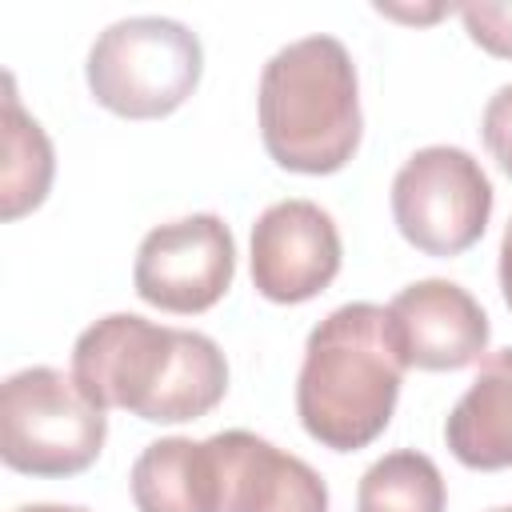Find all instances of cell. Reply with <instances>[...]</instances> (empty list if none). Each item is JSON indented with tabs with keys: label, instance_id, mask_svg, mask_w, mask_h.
Listing matches in <instances>:
<instances>
[{
	"label": "cell",
	"instance_id": "9a60e30c",
	"mask_svg": "<svg viewBox=\"0 0 512 512\" xmlns=\"http://www.w3.org/2000/svg\"><path fill=\"white\" fill-rule=\"evenodd\" d=\"M460 20L484 52L512 60V4H460Z\"/></svg>",
	"mask_w": 512,
	"mask_h": 512
},
{
	"label": "cell",
	"instance_id": "5b68a950",
	"mask_svg": "<svg viewBox=\"0 0 512 512\" xmlns=\"http://www.w3.org/2000/svg\"><path fill=\"white\" fill-rule=\"evenodd\" d=\"M104 436V408L76 376L36 364L0 384V456L12 472L76 476L100 456Z\"/></svg>",
	"mask_w": 512,
	"mask_h": 512
},
{
	"label": "cell",
	"instance_id": "d6986e66",
	"mask_svg": "<svg viewBox=\"0 0 512 512\" xmlns=\"http://www.w3.org/2000/svg\"><path fill=\"white\" fill-rule=\"evenodd\" d=\"M492 512H512V504H508V508H492Z\"/></svg>",
	"mask_w": 512,
	"mask_h": 512
},
{
	"label": "cell",
	"instance_id": "277c9868",
	"mask_svg": "<svg viewBox=\"0 0 512 512\" xmlns=\"http://www.w3.org/2000/svg\"><path fill=\"white\" fill-rule=\"evenodd\" d=\"M204 48L192 28L168 16H128L108 24L84 64L88 92L124 120H160L200 84Z\"/></svg>",
	"mask_w": 512,
	"mask_h": 512
},
{
	"label": "cell",
	"instance_id": "ac0fdd59",
	"mask_svg": "<svg viewBox=\"0 0 512 512\" xmlns=\"http://www.w3.org/2000/svg\"><path fill=\"white\" fill-rule=\"evenodd\" d=\"M16 512H84V508H68V504H28V508H16Z\"/></svg>",
	"mask_w": 512,
	"mask_h": 512
},
{
	"label": "cell",
	"instance_id": "9c48e42d",
	"mask_svg": "<svg viewBox=\"0 0 512 512\" xmlns=\"http://www.w3.org/2000/svg\"><path fill=\"white\" fill-rule=\"evenodd\" d=\"M216 512H328V484L300 456L256 432L228 428L208 436Z\"/></svg>",
	"mask_w": 512,
	"mask_h": 512
},
{
	"label": "cell",
	"instance_id": "e0dca14e",
	"mask_svg": "<svg viewBox=\"0 0 512 512\" xmlns=\"http://www.w3.org/2000/svg\"><path fill=\"white\" fill-rule=\"evenodd\" d=\"M500 292H504V304L512 308V220L500 240Z\"/></svg>",
	"mask_w": 512,
	"mask_h": 512
},
{
	"label": "cell",
	"instance_id": "8992f818",
	"mask_svg": "<svg viewBox=\"0 0 512 512\" xmlns=\"http://www.w3.org/2000/svg\"><path fill=\"white\" fill-rule=\"evenodd\" d=\"M492 216V184L464 148L432 144L412 152L392 180V220L424 256L468 252Z\"/></svg>",
	"mask_w": 512,
	"mask_h": 512
},
{
	"label": "cell",
	"instance_id": "2e32d148",
	"mask_svg": "<svg viewBox=\"0 0 512 512\" xmlns=\"http://www.w3.org/2000/svg\"><path fill=\"white\" fill-rule=\"evenodd\" d=\"M480 136H484V148L492 152V160L500 164V172L512 176V84H504V88L484 104Z\"/></svg>",
	"mask_w": 512,
	"mask_h": 512
},
{
	"label": "cell",
	"instance_id": "5bb4252c",
	"mask_svg": "<svg viewBox=\"0 0 512 512\" xmlns=\"http://www.w3.org/2000/svg\"><path fill=\"white\" fill-rule=\"evenodd\" d=\"M444 500L440 468L416 448L380 456L356 488V512H444Z\"/></svg>",
	"mask_w": 512,
	"mask_h": 512
},
{
	"label": "cell",
	"instance_id": "7c38bea8",
	"mask_svg": "<svg viewBox=\"0 0 512 512\" xmlns=\"http://www.w3.org/2000/svg\"><path fill=\"white\" fill-rule=\"evenodd\" d=\"M136 512H216V480L208 440L164 436L132 464Z\"/></svg>",
	"mask_w": 512,
	"mask_h": 512
},
{
	"label": "cell",
	"instance_id": "ba28073f",
	"mask_svg": "<svg viewBox=\"0 0 512 512\" xmlns=\"http://www.w3.org/2000/svg\"><path fill=\"white\" fill-rule=\"evenodd\" d=\"M340 272V232L312 200H280L252 224V288L272 304H304Z\"/></svg>",
	"mask_w": 512,
	"mask_h": 512
},
{
	"label": "cell",
	"instance_id": "6da1fadb",
	"mask_svg": "<svg viewBox=\"0 0 512 512\" xmlns=\"http://www.w3.org/2000/svg\"><path fill=\"white\" fill-rule=\"evenodd\" d=\"M76 384L108 412L124 408L148 424L208 416L228 392V364L212 336L112 312L84 328L72 348Z\"/></svg>",
	"mask_w": 512,
	"mask_h": 512
},
{
	"label": "cell",
	"instance_id": "3957f363",
	"mask_svg": "<svg viewBox=\"0 0 512 512\" xmlns=\"http://www.w3.org/2000/svg\"><path fill=\"white\" fill-rule=\"evenodd\" d=\"M260 136L268 156L300 176L340 172L360 148V84L336 36H304L260 72Z\"/></svg>",
	"mask_w": 512,
	"mask_h": 512
},
{
	"label": "cell",
	"instance_id": "8fae6325",
	"mask_svg": "<svg viewBox=\"0 0 512 512\" xmlns=\"http://www.w3.org/2000/svg\"><path fill=\"white\" fill-rule=\"evenodd\" d=\"M448 452L476 472L512 468V348L488 352L444 424Z\"/></svg>",
	"mask_w": 512,
	"mask_h": 512
},
{
	"label": "cell",
	"instance_id": "7a4b0ae2",
	"mask_svg": "<svg viewBox=\"0 0 512 512\" xmlns=\"http://www.w3.org/2000/svg\"><path fill=\"white\" fill-rule=\"evenodd\" d=\"M404 368L388 308L368 300L340 304L304 344L296 376V416L304 432L332 452L368 448L396 412Z\"/></svg>",
	"mask_w": 512,
	"mask_h": 512
},
{
	"label": "cell",
	"instance_id": "30bf717a",
	"mask_svg": "<svg viewBox=\"0 0 512 512\" xmlns=\"http://www.w3.org/2000/svg\"><path fill=\"white\" fill-rule=\"evenodd\" d=\"M392 336L408 368L456 372L484 356L488 316L476 296L452 280H416L388 304Z\"/></svg>",
	"mask_w": 512,
	"mask_h": 512
},
{
	"label": "cell",
	"instance_id": "52a82bcc",
	"mask_svg": "<svg viewBox=\"0 0 512 512\" xmlns=\"http://www.w3.org/2000/svg\"><path fill=\"white\" fill-rule=\"evenodd\" d=\"M236 276V244L216 212H196L152 228L132 264L136 296L160 312H208Z\"/></svg>",
	"mask_w": 512,
	"mask_h": 512
},
{
	"label": "cell",
	"instance_id": "4fadbf2b",
	"mask_svg": "<svg viewBox=\"0 0 512 512\" xmlns=\"http://www.w3.org/2000/svg\"><path fill=\"white\" fill-rule=\"evenodd\" d=\"M0 128H4L0 216L4 220H20L24 212L44 204V196L52 188L56 156H52V140L44 136V128L20 108L12 76H4V120H0Z\"/></svg>",
	"mask_w": 512,
	"mask_h": 512
}]
</instances>
